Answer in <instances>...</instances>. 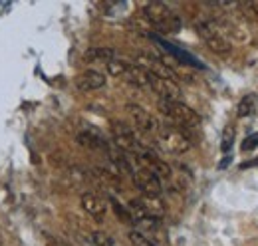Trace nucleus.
Masks as SVG:
<instances>
[{
    "instance_id": "18",
    "label": "nucleus",
    "mask_w": 258,
    "mask_h": 246,
    "mask_svg": "<svg viewBox=\"0 0 258 246\" xmlns=\"http://www.w3.org/2000/svg\"><path fill=\"white\" fill-rule=\"evenodd\" d=\"M109 205L113 207V213H115V216L123 222V224H129V226H133L135 222H133V218H131V213H129V209H125L115 197H109Z\"/></svg>"
},
{
    "instance_id": "24",
    "label": "nucleus",
    "mask_w": 258,
    "mask_h": 246,
    "mask_svg": "<svg viewBox=\"0 0 258 246\" xmlns=\"http://www.w3.org/2000/svg\"><path fill=\"white\" fill-rule=\"evenodd\" d=\"M258 147V133H254V135H250V137H246L244 141H242V151H252V149H256Z\"/></svg>"
},
{
    "instance_id": "25",
    "label": "nucleus",
    "mask_w": 258,
    "mask_h": 246,
    "mask_svg": "<svg viewBox=\"0 0 258 246\" xmlns=\"http://www.w3.org/2000/svg\"><path fill=\"white\" fill-rule=\"evenodd\" d=\"M0 246H2V244H0Z\"/></svg>"
},
{
    "instance_id": "5",
    "label": "nucleus",
    "mask_w": 258,
    "mask_h": 246,
    "mask_svg": "<svg viewBox=\"0 0 258 246\" xmlns=\"http://www.w3.org/2000/svg\"><path fill=\"white\" fill-rule=\"evenodd\" d=\"M111 133H113V141H115L117 149H119V151H123V153L137 155L145 149V147L137 141V137H135L133 129H129L123 121L111 123Z\"/></svg>"
},
{
    "instance_id": "10",
    "label": "nucleus",
    "mask_w": 258,
    "mask_h": 246,
    "mask_svg": "<svg viewBox=\"0 0 258 246\" xmlns=\"http://www.w3.org/2000/svg\"><path fill=\"white\" fill-rule=\"evenodd\" d=\"M149 88L165 101H179V97H181V88L175 80L149 76Z\"/></svg>"
},
{
    "instance_id": "3",
    "label": "nucleus",
    "mask_w": 258,
    "mask_h": 246,
    "mask_svg": "<svg viewBox=\"0 0 258 246\" xmlns=\"http://www.w3.org/2000/svg\"><path fill=\"white\" fill-rule=\"evenodd\" d=\"M155 135H157V143L167 153L183 155L191 149V139L175 125H159Z\"/></svg>"
},
{
    "instance_id": "19",
    "label": "nucleus",
    "mask_w": 258,
    "mask_h": 246,
    "mask_svg": "<svg viewBox=\"0 0 258 246\" xmlns=\"http://www.w3.org/2000/svg\"><path fill=\"white\" fill-rule=\"evenodd\" d=\"M92 240H94L96 246H119L113 236H109L107 232H101V230H96V232L92 234Z\"/></svg>"
},
{
    "instance_id": "20",
    "label": "nucleus",
    "mask_w": 258,
    "mask_h": 246,
    "mask_svg": "<svg viewBox=\"0 0 258 246\" xmlns=\"http://www.w3.org/2000/svg\"><path fill=\"white\" fill-rule=\"evenodd\" d=\"M127 68H129V61H123V60H113L107 64V72L111 76H115V78H123V74H125Z\"/></svg>"
},
{
    "instance_id": "23",
    "label": "nucleus",
    "mask_w": 258,
    "mask_h": 246,
    "mask_svg": "<svg viewBox=\"0 0 258 246\" xmlns=\"http://www.w3.org/2000/svg\"><path fill=\"white\" fill-rule=\"evenodd\" d=\"M129 240H131V244L133 246H155L149 238H145L141 232H129Z\"/></svg>"
},
{
    "instance_id": "6",
    "label": "nucleus",
    "mask_w": 258,
    "mask_h": 246,
    "mask_svg": "<svg viewBox=\"0 0 258 246\" xmlns=\"http://www.w3.org/2000/svg\"><path fill=\"white\" fill-rule=\"evenodd\" d=\"M133 183L141 191V197H161V179L157 175H153L147 169H135L133 171Z\"/></svg>"
},
{
    "instance_id": "7",
    "label": "nucleus",
    "mask_w": 258,
    "mask_h": 246,
    "mask_svg": "<svg viewBox=\"0 0 258 246\" xmlns=\"http://www.w3.org/2000/svg\"><path fill=\"white\" fill-rule=\"evenodd\" d=\"M135 66L141 68L147 76H157V78H167V80H175L173 70L165 64L163 60L151 56V54H139L135 58Z\"/></svg>"
},
{
    "instance_id": "11",
    "label": "nucleus",
    "mask_w": 258,
    "mask_h": 246,
    "mask_svg": "<svg viewBox=\"0 0 258 246\" xmlns=\"http://www.w3.org/2000/svg\"><path fill=\"white\" fill-rule=\"evenodd\" d=\"M82 209L96 220H103V216L107 213V203L103 197H99L94 191H88L82 195Z\"/></svg>"
},
{
    "instance_id": "16",
    "label": "nucleus",
    "mask_w": 258,
    "mask_h": 246,
    "mask_svg": "<svg viewBox=\"0 0 258 246\" xmlns=\"http://www.w3.org/2000/svg\"><path fill=\"white\" fill-rule=\"evenodd\" d=\"M123 78L127 80L129 84L137 86V88H145V86H149V76H147L141 68H137L135 64H129V68L125 70Z\"/></svg>"
},
{
    "instance_id": "2",
    "label": "nucleus",
    "mask_w": 258,
    "mask_h": 246,
    "mask_svg": "<svg viewBox=\"0 0 258 246\" xmlns=\"http://www.w3.org/2000/svg\"><path fill=\"white\" fill-rule=\"evenodd\" d=\"M197 32L201 36V40L207 44V48L219 56H226L232 48L228 36H226V30L215 20H203L197 24Z\"/></svg>"
},
{
    "instance_id": "9",
    "label": "nucleus",
    "mask_w": 258,
    "mask_h": 246,
    "mask_svg": "<svg viewBox=\"0 0 258 246\" xmlns=\"http://www.w3.org/2000/svg\"><path fill=\"white\" fill-rule=\"evenodd\" d=\"M135 157H137V161H139V167H141V169L151 171V173H153V175H157L159 179H169V177H171V167H169L165 161H161V159L153 153V151L143 149L141 153H137Z\"/></svg>"
},
{
    "instance_id": "4",
    "label": "nucleus",
    "mask_w": 258,
    "mask_h": 246,
    "mask_svg": "<svg viewBox=\"0 0 258 246\" xmlns=\"http://www.w3.org/2000/svg\"><path fill=\"white\" fill-rule=\"evenodd\" d=\"M159 109H161V113H165V117H169L179 127H189L191 129V127H197L201 123V115L181 101H165V99H161Z\"/></svg>"
},
{
    "instance_id": "13",
    "label": "nucleus",
    "mask_w": 258,
    "mask_h": 246,
    "mask_svg": "<svg viewBox=\"0 0 258 246\" xmlns=\"http://www.w3.org/2000/svg\"><path fill=\"white\" fill-rule=\"evenodd\" d=\"M76 139H78V143L82 145V147H88V149H105V141H103V137L94 131V129H82L78 135H76Z\"/></svg>"
},
{
    "instance_id": "21",
    "label": "nucleus",
    "mask_w": 258,
    "mask_h": 246,
    "mask_svg": "<svg viewBox=\"0 0 258 246\" xmlns=\"http://www.w3.org/2000/svg\"><path fill=\"white\" fill-rule=\"evenodd\" d=\"M232 143H234V129H232V125H226L225 131H223V141H221V149L228 153L230 151V147H232Z\"/></svg>"
},
{
    "instance_id": "17",
    "label": "nucleus",
    "mask_w": 258,
    "mask_h": 246,
    "mask_svg": "<svg viewBox=\"0 0 258 246\" xmlns=\"http://www.w3.org/2000/svg\"><path fill=\"white\" fill-rule=\"evenodd\" d=\"M258 97L256 95H244L238 103V117H250L256 113Z\"/></svg>"
},
{
    "instance_id": "1",
    "label": "nucleus",
    "mask_w": 258,
    "mask_h": 246,
    "mask_svg": "<svg viewBox=\"0 0 258 246\" xmlns=\"http://www.w3.org/2000/svg\"><path fill=\"white\" fill-rule=\"evenodd\" d=\"M143 14L147 18V22L163 34H177L181 30V20L179 16L163 2H149L143 8Z\"/></svg>"
},
{
    "instance_id": "8",
    "label": "nucleus",
    "mask_w": 258,
    "mask_h": 246,
    "mask_svg": "<svg viewBox=\"0 0 258 246\" xmlns=\"http://www.w3.org/2000/svg\"><path fill=\"white\" fill-rule=\"evenodd\" d=\"M125 111H127L129 119L135 125V129H139L141 133H155V131L159 129L157 119H155L147 109H143L141 105L129 103V105H125Z\"/></svg>"
},
{
    "instance_id": "12",
    "label": "nucleus",
    "mask_w": 258,
    "mask_h": 246,
    "mask_svg": "<svg viewBox=\"0 0 258 246\" xmlns=\"http://www.w3.org/2000/svg\"><path fill=\"white\" fill-rule=\"evenodd\" d=\"M74 84L82 92H94V90H99V88L105 86V76L97 70H86V72L76 76Z\"/></svg>"
},
{
    "instance_id": "14",
    "label": "nucleus",
    "mask_w": 258,
    "mask_h": 246,
    "mask_svg": "<svg viewBox=\"0 0 258 246\" xmlns=\"http://www.w3.org/2000/svg\"><path fill=\"white\" fill-rule=\"evenodd\" d=\"M84 60L88 64H109V61L115 60V50L111 48H90L86 54H84Z\"/></svg>"
},
{
    "instance_id": "22",
    "label": "nucleus",
    "mask_w": 258,
    "mask_h": 246,
    "mask_svg": "<svg viewBox=\"0 0 258 246\" xmlns=\"http://www.w3.org/2000/svg\"><path fill=\"white\" fill-rule=\"evenodd\" d=\"M240 10L248 18H258V0H254V2H240Z\"/></svg>"
},
{
    "instance_id": "15",
    "label": "nucleus",
    "mask_w": 258,
    "mask_h": 246,
    "mask_svg": "<svg viewBox=\"0 0 258 246\" xmlns=\"http://www.w3.org/2000/svg\"><path fill=\"white\" fill-rule=\"evenodd\" d=\"M139 201H141L143 209L147 211V215L151 216V218H157L159 220L165 215V205H163L161 197H141Z\"/></svg>"
}]
</instances>
